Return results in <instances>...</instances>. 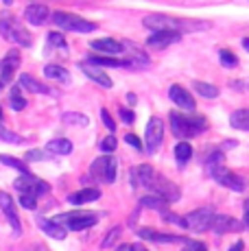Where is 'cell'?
Returning <instances> with one entry per match:
<instances>
[{"label":"cell","instance_id":"44","mask_svg":"<svg viewBox=\"0 0 249 251\" xmlns=\"http://www.w3.org/2000/svg\"><path fill=\"white\" fill-rule=\"evenodd\" d=\"M100 118H103V125L109 129V131H116V123H114V118L109 116L107 109H100Z\"/></svg>","mask_w":249,"mask_h":251},{"label":"cell","instance_id":"45","mask_svg":"<svg viewBox=\"0 0 249 251\" xmlns=\"http://www.w3.org/2000/svg\"><path fill=\"white\" fill-rule=\"evenodd\" d=\"M184 251H208V247L203 243H197V240H186Z\"/></svg>","mask_w":249,"mask_h":251},{"label":"cell","instance_id":"19","mask_svg":"<svg viewBox=\"0 0 249 251\" xmlns=\"http://www.w3.org/2000/svg\"><path fill=\"white\" fill-rule=\"evenodd\" d=\"M25 18H26L28 24H33V26H42V24L50 18V11H49V7H44V4H28L25 9Z\"/></svg>","mask_w":249,"mask_h":251},{"label":"cell","instance_id":"21","mask_svg":"<svg viewBox=\"0 0 249 251\" xmlns=\"http://www.w3.org/2000/svg\"><path fill=\"white\" fill-rule=\"evenodd\" d=\"M88 66H94V68H127V61L124 59H116V57H103V55H92L83 61Z\"/></svg>","mask_w":249,"mask_h":251},{"label":"cell","instance_id":"1","mask_svg":"<svg viewBox=\"0 0 249 251\" xmlns=\"http://www.w3.org/2000/svg\"><path fill=\"white\" fill-rule=\"evenodd\" d=\"M147 28H151L153 33L155 31H171V33H195V31H205L212 24L210 22H190L184 20V18H173V16H162V13H153V16H147L142 20Z\"/></svg>","mask_w":249,"mask_h":251},{"label":"cell","instance_id":"34","mask_svg":"<svg viewBox=\"0 0 249 251\" xmlns=\"http://www.w3.org/2000/svg\"><path fill=\"white\" fill-rule=\"evenodd\" d=\"M0 162L4 164V166H11V168H16V171H20L22 175H28V166L22 160H18V157H13V155H0Z\"/></svg>","mask_w":249,"mask_h":251},{"label":"cell","instance_id":"13","mask_svg":"<svg viewBox=\"0 0 249 251\" xmlns=\"http://www.w3.org/2000/svg\"><path fill=\"white\" fill-rule=\"evenodd\" d=\"M0 210L4 212V216H7L9 225L13 227V234L20 236V234H22V221H20V216H18L16 203H13V199L9 197V192H0Z\"/></svg>","mask_w":249,"mask_h":251},{"label":"cell","instance_id":"3","mask_svg":"<svg viewBox=\"0 0 249 251\" xmlns=\"http://www.w3.org/2000/svg\"><path fill=\"white\" fill-rule=\"evenodd\" d=\"M0 35H2L7 42H13V44L25 46V48H28L33 44L31 33L22 26V22L18 20V18L9 16V13L0 16Z\"/></svg>","mask_w":249,"mask_h":251},{"label":"cell","instance_id":"52","mask_svg":"<svg viewBox=\"0 0 249 251\" xmlns=\"http://www.w3.org/2000/svg\"><path fill=\"white\" fill-rule=\"evenodd\" d=\"M243 48H247V50H249V37H247V40H243Z\"/></svg>","mask_w":249,"mask_h":251},{"label":"cell","instance_id":"26","mask_svg":"<svg viewBox=\"0 0 249 251\" xmlns=\"http://www.w3.org/2000/svg\"><path fill=\"white\" fill-rule=\"evenodd\" d=\"M46 153H52V155H70L73 153V142L66 138H55L46 144Z\"/></svg>","mask_w":249,"mask_h":251},{"label":"cell","instance_id":"20","mask_svg":"<svg viewBox=\"0 0 249 251\" xmlns=\"http://www.w3.org/2000/svg\"><path fill=\"white\" fill-rule=\"evenodd\" d=\"M181 40L179 33H171V31H155L149 35L147 44L151 48H164V46H171V44H177Z\"/></svg>","mask_w":249,"mask_h":251},{"label":"cell","instance_id":"55","mask_svg":"<svg viewBox=\"0 0 249 251\" xmlns=\"http://www.w3.org/2000/svg\"><path fill=\"white\" fill-rule=\"evenodd\" d=\"M0 88H2V85H0Z\"/></svg>","mask_w":249,"mask_h":251},{"label":"cell","instance_id":"39","mask_svg":"<svg viewBox=\"0 0 249 251\" xmlns=\"http://www.w3.org/2000/svg\"><path fill=\"white\" fill-rule=\"evenodd\" d=\"M118 236H121V227H116V229H112L107 236H105L103 240H100V247L103 249H109V247H114V243L118 240Z\"/></svg>","mask_w":249,"mask_h":251},{"label":"cell","instance_id":"10","mask_svg":"<svg viewBox=\"0 0 249 251\" xmlns=\"http://www.w3.org/2000/svg\"><path fill=\"white\" fill-rule=\"evenodd\" d=\"M121 48H123V55H124V61H127V68H133V70H142L151 64L149 55L145 50H140L136 44L131 42H121Z\"/></svg>","mask_w":249,"mask_h":251},{"label":"cell","instance_id":"11","mask_svg":"<svg viewBox=\"0 0 249 251\" xmlns=\"http://www.w3.org/2000/svg\"><path fill=\"white\" fill-rule=\"evenodd\" d=\"M186 219V227L188 229H195V231H208L212 227V221H214V212L212 207H201V210H195L190 212Z\"/></svg>","mask_w":249,"mask_h":251},{"label":"cell","instance_id":"29","mask_svg":"<svg viewBox=\"0 0 249 251\" xmlns=\"http://www.w3.org/2000/svg\"><path fill=\"white\" fill-rule=\"evenodd\" d=\"M223 153L221 151H217V149H214V151H210L208 153V157H205V171H208V175H214V173L219 171V168H223Z\"/></svg>","mask_w":249,"mask_h":251},{"label":"cell","instance_id":"43","mask_svg":"<svg viewBox=\"0 0 249 251\" xmlns=\"http://www.w3.org/2000/svg\"><path fill=\"white\" fill-rule=\"evenodd\" d=\"M20 205L26 207V210H35V207H37V199H35V197H31V195H22L20 197Z\"/></svg>","mask_w":249,"mask_h":251},{"label":"cell","instance_id":"9","mask_svg":"<svg viewBox=\"0 0 249 251\" xmlns=\"http://www.w3.org/2000/svg\"><path fill=\"white\" fill-rule=\"evenodd\" d=\"M13 186H16V190H20L22 195H31V197H42V195H46V192L50 190V186L46 183L44 179H37L35 175H22V177H18L16 181H13Z\"/></svg>","mask_w":249,"mask_h":251},{"label":"cell","instance_id":"14","mask_svg":"<svg viewBox=\"0 0 249 251\" xmlns=\"http://www.w3.org/2000/svg\"><path fill=\"white\" fill-rule=\"evenodd\" d=\"M153 175H155L153 166H149V164H140V166L131 168V173H129V183H131L136 190H142V188L147 190L151 179H153Z\"/></svg>","mask_w":249,"mask_h":251},{"label":"cell","instance_id":"35","mask_svg":"<svg viewBox=\"0 0 249 251\" xmlns=\"http://www.w3.org/2000/svg\"><path fill=\"white\" fill-rule=\"evenodd\" d=\"M140 205H142V207H149V210H157V212L166 210V203H164V201L157 199V197H153V195L142 197V199H140Z\"/></svg>","mask_w":249,"mask_h":251},{"label":"cell","instance_id":"32","mask_svg":"<svg viewBox=\"0 0 249 251\" xmlns=\"http://www.w3.org/2000/svg\"><path fill=\"white\" fill-rule=\"evenodd\" d=\"M193 157V147L188 142H179L175 147V160H177V166H184V164L190 162Z\"/></svg>","mask_w":249,"mask_h":251},{"label":"cell","instance_id":"7","mask_svg":"<svg viewBox=\"0 0 249 251\" xmlns=\"http://www.w3.org/2000/svg\"><path fill=\"white\" fill-rule=\"evenodd\" d=\"M116 173H118V162H116V157H109V155L97 157V160L92 162V166H90L92 179L103 181V183L116 181Z\"/></svg>","mask_w":249,"mask_h":251},{"label":"cell","instance_id":"38","mask_svg":"<svg viewBox=\"0 0 249 251\" xmlns=\"http://www.w3.org/2000/svg\"><path fill=\"white\" fill-rule=\"evenodd\" d=\"M49 157V153L42 151V149H31V151H26L25 155V164L26 162H40V160H46Z\"/></svg>","mask_w":249,"mask_h":251},{"label":"cell","instance_id":"37","mask_svg":"<svg viewBox=\"0 0 249 251\" xmlns=\"http://www.w3.org/2000/svg\"><path fill=\"white\" fill-rule=\"evenodd\" d=\"M61 120H64V123H68V125H81V127H85V125L90 123L88 116H83V114H75V112L64 114V116H61Z\"/></svg>","mask_w":249,"mask_h":251},{"label":"cell","instance_id":"36","mask_svg":"<svg viewBox=\"0 0 249 251\" xmlns=\"http://www.w3.org/2000/svg\"><path fill=\"white\" fill-rule=\"evenodd\" d=\"M0 140H2V142H9V144H22L25 142V138L18 136V133H13V131H9V129L2 127V125H0Z\"/></svg>","mask_w":249,"mask_h":251},{"label":"cell","instance_id":"48","mask_svg":"<svg viewBox=\"0 0 249 251\" xmlns=\"http://www.w3.org/2000/svg\"><path fill=\"white\" fill-rule=\"evenodd\" d=\"M243 249H245V243H243V240H238V243L232 245V249H229V251H243Z\"/></svg>","mask_w":249,"mask_h":251},{"label":"cell","instance_id":"30","mask_svg":"<svg viewBox=\"0 0 249 251\" xmlns=\"http://www.w3.org/2000/svg\"><path fill=\"white\" fill-rule=\"evenodd\" d=\"M229 125L234 129H243V131H249V109H238L229 116Z\"/></svg>","mask_w":249,"mask_h":251},{"label":"cell","instance_id":"8","mask_svg":"<svg viewBox=\"0 0 249 251\" xmlns=\"http://www.w3.org/2000/svg\"><path fill=\"white\" fill-rule=\"evenodd\" d=\"M145 151L149 153V155H153V153H157V149L162 147V140H164V123H162V118H151L149 125H147L145 129Z\"/></svg>","mask_w":249,"mask_h":251},{"label":"cell","instance_id":"50","mask_svg":"<svg viewBox=\"0 0 249 251\" xmlns=\"http://www.w3.org/2000/svg\"><path fill=\"white\" fill-rule=\"evenodd\" d=\"M243 223H245V227H249V207H245V219H243Z\"/></svg>","mask_w":249,"mask_h":251},{"label":"cell","instance_id":"33","mask_svg":"<svg viewBox=\"0 0 249 251\" xmlns=\"http://www.w3.org/2000/svg\"><path fill=\"white\" fill-rule=\"evenodd\" d=\"M193 88L197 90V94H201L203 99H217L219 96V88H214L212 83H205V81H195Z\"/></svg>","mask_w":249,"mask_h":251},{"label":"cell","instance_id":"4","mask_svg":"<svg viewBox=\"0 0 249 251\" xmlns=\"http://www.w3.org/2000/svg\"><path fill=\"white\" fill-rule=\"evenodd\" d=\"M52 221H55L57 225H61L66 231H68V229L83 231L88 227H94V225H97V221H99V216L92 214V212H68V214L55 216Z\"/></svg>","mask_w":249,"mask_h":251},{"label":"cell","instance_id":"53","mask_svg":"<svg viewBox=\"0 0 249 251\" xmlns=\"http://www.w3.org/2000/svg\"><path fill=\"white\" fill-rule=\"evenodd\" d=\"M133 251H147V249H133Z\"/></svg>","mask_w":249,"mask_h":251},{"label":"cell","instance_id":"42","mask_svg":"<svg viewBox=\"0 0 249 251\" xmlns=\"http://www.w3.org/2000/svg\"><path fill=\"white\" fill-rule=\"evenodd\" d=\"M49 44L57 48H66V40L61 33H49Z\"/></svg>","mask_w":249,"mask_h":251},{"label":"cell","instance_id":"40","mask_svg":"<svg viewBox=\"0 0 249 251\" xmlns=\"http://www.w3.org/2000/svg\"><path fill=\"white\" fill-rule=\"evenodd\" d=\"M116 138L114 136H107V138H103L100 140V151L103 153H112V151H116Z\"/></svg>","mask_w":249,"mask_h":251},{"label":"cell","instance_id":"6","mask_svg":"<svg viewBox=\"0 0 249 251\" xmlns=\"http://www.w3.org/2000/svg\"><path fill=\"white\" fill-rule=\"evenodd\" d=\"M147 190H151L153 197H157V199H162L164 203H175V201H179V186H175L173 181H169L166 177L162 175H153V179L149 183V188Z\"/></svg>","mask_w":249,"mask_h":251},{"label":"cell","instance_id":"46","mask_svg":"<svg viewBox=\"0 0 249 251\" xmlns=\"http://www.w3.org/2000/svg\"><path fill=\"white\" fill-rule=\"evenodd\" d=\"M121 118H123V123H127V125H133L136 123V114L131 112V109H121Z\"/></svg>","mask_w":249,"mask_h":251},{"label":"cell","instance_id":"5","mask_svg":"<svg viewBox=\"0 0 249 251\" xmlns=\"http://www.w3.org/2000/svg\"><path fill=\"white\" fill-rule=\"evenodd\" d=\"M50 20L55 26H59L61 31H75V33H92L97 28L94 22H88L83 18L75 16V13H66V11H55L50 16Z\"/></svg>","mask_w":249,"mask_h":251},{"label":"cell","instance_id":"12","mask_svg":"<svg viewBox=\"0 0 249 251\" xmlns=\"http://www.w3.org/2000/svg\"><path fill=\"white\" fill-rule=\"evenodd\" d=\"M18 66H20V52H18V48H11V50L0 59V85H7L9 81L13 79Z\"/></svg>","mask_w":249,"mask_h":251},{"label":"cell","instance_id":"23","mask_svg":"<svg viewBox=\"0 0 249 251\" xmlns=\"http://www.w3.org/2000/svg\"><path fill=\"white\" fill-rule=\"evenodd\" d=\"M81 70H83V75L88 76V79H92L94 83L100 85V88H112V79H109V76L105 75L100 68H94V66H88V64H81Z\"/></svg>","mask_w":249,"mask_h":251},{"label":"cell","instance_id":"54","mask_svg":"<svg viewBox=\"0 0 249 251\" xmlns=\"http://www.w3.org/2000/svg\"><path fill=\"white\" fill-rule=\"evenodd\" d=\"M245 207H249V199H247V203H245Z\"/></svg>","mask_w":249,"mask_h":251},{"label":"cell","instance_id":"17","mask_svg":"<svg viewBox=\"0 0 249 251\" xmlns=\"http://www.w3.org/2000/svg\"><path fill=\"white\" fill-rule=\"evenodd\" d=\"M169 96H171V100H173L177 107L186 109V112H195V99L186 88H181V85H171Z\"/></svg>","mask_w":249,"mask_h":251},{"label":"cell","instance_id":"15","mask_svg":"<svg viewBox=\"0 0 249 251\" xmlns=\"http://www.w3.org/2000/svg\"><path fill=\"white\" fill-rule=\"evenodd\" d=\"M217 236H225V234H232V231H241L243 225L241 221H236L234 216H227V214H214V221H212V227Z\"/></svg>","mask_w":249,"mask_h":251},{"label":"cell","instance_id":"47","mask_svg":"<svg viewBox=\"0 0 249 251\" xmlns=\"http://www.w3.org/2000/svg\"><path fill=\"white\" fill-rule=\"evenodd\" d=\"M124 142H127L129 147H133V149H138V151H142V144H140V140H138L136 136H133V133H127V136H124Z\"/></svg>","mask_w":249,"mask_h":251},{"label":"cell","instance_id":"25","mask_svg":"<svg viewBox=\"0 0 249 251\" xmlns=\"http://www.w3.org/2000/svg\"><path fill=\"white\" fill-rule=\"evenodd\" d=\"M100 199V192L97 190V188H85V190H79L75 192V195L68 197V201L73 205H83V203H92V201Z\"/></svg>","mask_w":249,"mask_h":251},{"label":"cell","instance_id":"16","mask_svg":"<svg viewBox=\"0 0 249 251\" xmlns=\"http://www.w3.org/2000/svg\"><path fill=\"white\" fill-rule=\"evenodd\" d=\"M212 179H217L221 186L225 188H229V190H236V192H243L245 190V179H243L241 175H236V173H232V171H227V168H219L217 173L212 175Z\"/></svg>","mask_w":249,"mask_h":251},{"label":"cell","instance_id":"24","mask_svg":"<svg viewBox=\"0 0 249 251\" xmlns=\"http://www.w3.org/2000/svg\"><path fill=\"white\" fill-rule=\"evenodd\" d=\"M37 225H40V229L44 231V234H49L50 238H55V240H64V238H66V234H68V231L61 227V225H57L55 221L42 219V216L37 219Z\"/></svg>","mask_w":249,"mask_h":251},{"label":"cell","instance_id":"31","mask_svg":"<svg viewBox=\"0 0 249 251\" xmlns=\"http://www.w3.org/2000/svg\"><path fill=\"white\" fill-rule=\"evenodd\" d=\"M9 105H11V109H16V112H22V109L26 107V99L22 96L20 85H13V88L9 90Z\"/></svg>","mask_w":249,"mask_h":251},{"label":"cell","instance_id":"27","mask_svg":"<svg viewBox=\"0 0 249 251\" xmlns=\"http://www.w3.org/2000/svg\"><path fill=\"white\" fill-rule=\"evenodd\" d=\"M44 75L52 81H59V83H70V72L64 68V66H57V64H49L44 66Z\"/></svg>","mask_w":249,"mask_h":251},{"label":"cell","instance_id":"51","mask_svg":"<svg viewBox=\"0 0 249 251\" xmlns=\"http://www.w3.org/2000/svg\"><path fill=\"white\" fill-rule=\"evenodd\" d=\"M127 100H129V103H136L138 96H136V94H127Z\"/></svg>","mask_w":249,"mask_h":251},{"label":"cell","instance_id":"49","mask_svg":"<svg viewBox=\"0 0 249 251\" xmlns=\"http://www.w3.org/2000/svg\"><path fill=\"white\" fill-rule=\"evenodd\" d=\"M116 251H133V247H131V245H121Z\"/></svg>","mask_w":249,"mask_h":251},{"label":"cell","instance_id":"28","mask_svg":"<svg viewBox=\"0 0 249 251\" xmlns=\"http://www.w3.org/2000/svg\"><path fill=\"white\" fill-rule=\"evenodd\" d=\"M22 88H26L28 92H35V94H50V90L37 79H33L31 75H20V90Z\"/></svg>","mask_w":249,"mask_h":251},{"label":"cell","instance_id":"22","mask_svg":"<svg viewBox=\"0 0 249 251\" xmlns=\"http://www.w3.org/2000/svg\"><path fill=\"white\" fill-rule=\"evenodd\" d=\"M90 48H94L97 52H103V55H118V52H123L121 48V42L116 40H109V37H103V40H92L90 42Z\"/></svg>","mask_w":249,"mask_h":251},{"label":"cell","instance_id":"41","mask_svg":"<svg viewBox=\"0 0 249 251\" xmlns=\"http://www.w3.org/2000/svg\"><path fill=\"white\" fill-rule=\"evenodd\" d=\"M219 57H221V64L223 66H236L238 64L236 55H234V52H229V50H221V52H219Z\"/></svg>","mask_w":249,"mask_h":251},{"label":"cell","instance_id":"2","mask_svg":"<svg viewBox=\"0 0 249 251\" xmlns=\"http://www.w3.org/2000/svg\"><path fill=\"white\" fill-rule=\"evenodd\" d=\"M171 131H173L175 138L179 140H188L197 133L205 131L208 129V120L203 116H195V118H188V116L179 114V112H171Z\"/></svg>","mask_w":249,"mask_h":251},{"label":"cell","instance_id":"18","mask_svg":"<svg viewBox=\"0 0 249 251\" xmlns=\"http://www.w3.org/2000/svg\"><path fill=\"white\" fill-rule=\"evenodd\" d=\"M138 236L149 243H160V245H169V243H175V245H186V238L184 236H175V234H160V231H153V229H138Z\"/></svg>","mask_w":249,"mask_h":251}]
</instances>
